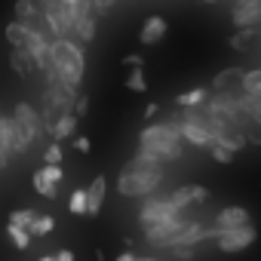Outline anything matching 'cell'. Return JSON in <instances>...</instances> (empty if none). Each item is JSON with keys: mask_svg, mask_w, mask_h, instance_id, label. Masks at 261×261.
<instances>
[{"mask_svg": "<svg viewBox=\"0 0 261 261\" xmlns=\"http://www.w3.org/2000/svg\"><path fill=\"white\" fill-rule=\"evenodd\" d=\"M62 157H65V151H62V145H59V142H56V145H49V148L43 151V163L62 166Z\"/></svg>", "mask_w": 261, "mask_h": 261, "instance_id": "33", "label": "cell"}, {"mask_svg": "<svg viewBox=\"0 0 261 261\" xmlns=\"http://www.w3.org/2000/svg\"><path fill=\"white\" fill-rule=\"evenodd\" d=\"M261 22V0H240L233 7V25L237 28H255Z\"/></svg>", "mask_w": 261, "mask_h": 261, "instance_id": "10", "label": "cell"}, {"mask_svg": "<svg viewBox=\"0 0 261 261\" xmlns=\"http://www.w3.org/2000/svg\"><path fill=\"white\" fill-rule=\"evenodd\" d=\"M157 111H160V108H157V105H148V108H145V117H148V120H151V117H154V114H157Z\"/></svg>", "mask_w": 261, "mask_h": 261, "instance_id": "43", "label": "cell"}, {"mask_svg": "<svg viewBox=\"0 0 261 261\" xmlns=\"http://www.w3.org/2000/svg\"><path fill=\"white\" fill-rule=\"evenodd\" d=\"M169 249H172V255H175L178 261H194V255H197L194 246H169Z\"/></svg>", "mask_w": 261, "mask_h": 261, "instance_id": "35", "label": "cell"}, {"mask_svg": "<svg viewBox=\"0 0 261 261\" xmlns=\"http://www.w3.org/2000/svg\"><path fill=\"white\" fill-rule=\"evenodd\" d=\"M139 261H160V258H139Z\"/></svg>", "mask_w": 261, "mask_h": 261, "instance_id": "46", "label": "cell"}, {"mask_svg": "<svg viewBox=\"0 0 261 261\" xmlns=\"http://www.w3.org/2000/svg\"><path fill=\"white\" fill-rule=\"evenodd\" d=\"M240 89L249 92V95H261V68H258V71H246Z\"/></svg>", "mask_w": 261, "mask_h": 261, "instance_id": "25", "label": "cell"}, {"mask_svg": "<svg viewBox=\"0 0 261 261\" xmlns=\"http://www.w3.org/2000/svg\"><path fill=\"white\" fill-rule=\"evenodd\" d=\"M10 68L16 71V77H28L37 71V62L28 46H10Z\"/></svg>", "mask_w": 261, "mask_h": 261, "instance_id": "13", "label": "cell"}, {"mask_svg": "<svg viewBox=\"0 0 261 261\" xmlns=\"http://www.w3.org/2000/svg\"><path fill=\"white\" fill-rule=\"evenodd\" d=\"M166 19L163 16H151V19H145V25H142V31H139V40L145 43V46H154V43H160L163 37H166Z\"/></svg>", "mask_w": 261, "mask_h": 261, "instance_id": "14", "label": "cell"}, {"mask_svg": "<svg viewBox=\"0 0 261 261\" xmlns=\"http://www.w3.org/2000/svg\"><path fill=\"white\" fill-rule=\"evenodd\" d=\"M56 258H59V261H74V252H71V249H62Z\"/></svg>", "mask_w": 261, "mask_h": 261, "instance_id": "41", "label": "cell"}, {"mask_svg": "<svg viewBox=\"0 0 261 261\" xmlns=\"http://www.w3.org/2000/svg\"><path fill=\"white\" fill-rule=\"evenodd\" d=\"M80 43H92L95 40V16H80L74 22V31H71Z\"/></svg>", "mask_w": 261, "mask_h": 261, "instance_id": "20", "label": "cell"}, {"mask_svg": "<svg viewBox=\"0 0 261 261\" xmlns=\"http://www.w3.org/2000/svg\"><path fill=\"white\" fill-rule=\"evenodd\" d=\"M188 227V221L178 215V218H169V221H157V224H145L142 230H145V240L148 243H154V246H172L178 237H181V230Z\"/></svg>", "mask_w": 261, "mask_h": 261, "instance_id": "5", "label": "cell"}, {"mask_svg": "<svg viewBox=\"0 0 261 261\" xmlns=\"http://www.w3.org/2000/svg\"><path fill=\"white\" fill-rule=\"evenodd\" d=\"M43 22L53 34V40H56V37H68L74 31L77 19H74V10H71L68 0H53L49 7H43Z\"/></svg>", "mask_w": 261, "mask_h": 261, "instance_id": "4", "label": "cell"}, {"mask_svg": "<svg viewBox=\"0 0 261 261\" xmlns=\"http://www.w3.org/2000/svg\"><path fill=\"white\" fill-rule=\"evenodd\" d=\"M28 22H22V19H13L7 28H4V37H7V43L10 46H25V40H28Z\"/></svg>", "mask_w": 261, "mask_h": 261, "instance_id": "18", "label": "cell"}, {"mask_svg": "<svg viewBox=\"0 0 261 261\" xmlns=\"http://www.w3.org/2000/svg\"><path fill=\"white\" fill-rule=\"evenodd\" d=\"M252 37H255V28H240V31L230 37V46H233V49H249Z\"/></svg>", "mask_w": 261, "mask_h": 261, "instance_id": "31", "label": "cell"}, {"mask_svg": "<svg viewBox=\"0 0 261 261\" xmlns=\"http://www.w3.org/2000/svg\"><path fill=\"white\" fill-rule=\"evenodd\" d=\"M240 101H243V111L249 114V117H255V120H261V95H240Z\"/></svg>", "mask_w": 261, "mask_h": 261, "instance_id": "30", "label": "cell"}, {"mask_svg": "<svg viewBox=\"0 0 261 261\" xmlns=\"http://www.w3.org/2000/svg\"><path fill=\"white\" fill-rule=\"evenodd\" d=\"M169 200H172L178 209H188L191 203H206V200H209V191H206L203 185H181V188H175V191L169 194Z\"/></svg>", "mask_w": 261, "mask_h": 261, "instance_id": "11", "label": "cell"}, {"mask_svg": "<svg viewBox=\"0 0 261 261\" xmlns=\"http://www.w3.org/2000/svg\"><path fill=\"white\" fill-rule=\"evenodd\" d=\"M0 142L7 145L10 157H19V154H25V148L31 145V142L25 139L22 126L16 123V117H13V114H0Z\"/></svg>", "mask_w": 261, "mask_h": 261, "instance_id": "6", "label": "cell"}, {"mask_svg": "<svg viewBox=\"0 0 261 261\" xmlns=\"http://www.w3.org/2000/svg\"><path fill=\"white\" fill-rule=\"evenodd\" d=\"M233 157H237V148L233 145H224V142H215L212 145V160L215 163H233Z\"/></svg>", "mask_w": 261, "mask_h": 261, "instance_id": "26", "label": "cell"}, {"mask_svg": "<svg viewBox=\"0 0 261 261\" xmlns=\"http://www.w3.org/2000/svg\"><path fill=\"white\" fill-rule=\"evenodd\" d=\"M34 218H37L34 209H13L10 212V224H16V227H31Z\"/></svg>", "mask_w": 261, "mask_h": 261, "instance_id": "29", "label": "cell"}, {"mask_svg": "<svg viewBox=\"0 0 261 261\" xmlns=\"http://www.w3.org/2000/svg\"><path fill=\"white\" fill-rule=\"evenodd\" d=\"M37 172H40V175H43L46 181H53V185H59V181H62V175H65V172H62V166H53V163H46V166H40Z\"/></svg>", "mask_w": 261, "mask_h": 261, "instance_id": "34", "label": "cell"}, {"mask_svg": "<svg viewBox=\"0 0 261 261\" xmlns=\"http://www.w3.org/2000/svg\"><path fill=\"white\" fill-rule=\"evenodd\" d=\"M126 89H133V92H145V89H148V80H145L142 68H136L133 74L126 77Z\"/></svg>", "mask_w": 261, "mask_h": 261, "instance_id": "32", "label": "cell"}, {"mask_svg": "<svg viewBox=\"0 0 261 261\" xmlns=\"http://www.w3.org/2000/svg\"><path fill=\"white\" fill-rule=\"evenodd\" d=\"M53 68H56L59 80L80 86L83 74H86V59H83L80 43H74L71 37H56L53 40Z\"/></svg>", "mask_w": 261, "mask_h": 261, "instance_id": "3", "label": "cell"}, {"mask_svg": "<svg viewBox=\"0 0 261 261\" xmlns=\"http://www.w3.org/2000/svg\"><path fill=\"white\" fill-rule=\"evenodd\" d=\"M117 261H139L133 252H123V255H117Z\"/></svg>", "mask_w": 261, "mask_h": 261, "instance_id": "42", "label": "cell"}, {"mask_svg": "<svg viewBox=\"0 0 261 261\" xmlns=\"http://www.w3.org/2000/svg\"><path fill=\"white\" fill-rule=\"evenodd\" d=\"M160 181H163V163L139 151L123 166V172L117 178V191L123 197H148Z\"/></svg>", "mask_w": 261, "mask_h": 261, "instance_id": "1", "label": "cell"}, {"mask_svg": "<svg viewBox=\"0 0 261 261\" xmlns=\"http://www.w3.org/2000/svg\"><path fill=\"white\" fill-rule=\"evenodd\" d=\"M105 191H108L105 175H95L92 185L86 188V197H89V212H86V215H98V209H101V203H105Z\"/></svg>", "mask_w": 261, "mask_h": 261, "instance_id": "17", "label": "cell"}, {"mask_svg": "<svg viewBox=\"0 0 261 261\" xmlns=\"http://www.w3.org/2000/svg\"><path fill=\"white\" fill-rule=\"evenodd\" d=\"M181 129L175 120H163V123H151L139 133V151L160 160V163H169V160H178L181 157Z\"/></svg>", "mask_w": 261, "mask_h": 261, "instance_id": "2", "label": "cell"}, {"mask_svg": "<svg viewBox=\"0 0 261 261\" xmlns=\"http://www.w3.org/2000/svg\"><path fill=\"white\" fill-rule=\"evenodd\" d=\"M7 237L13 240V246L22 252V249H28V243H31V230L28 227H16V224H7Z\"/></svg>", "mask_w": 261, "mask_h": 261, "instance_id": "24", "label": "cell"}, {"mask_svg": "<svg viewBox=\"0 0 261 261\" xmlns=\"http://www.w3.org/2000/svg\"><path fill=\"white\" fill-rule=\"evenodd\" d=\"M243 136H246V142H252V145H261V120H255V117H246V120H243Z\"/></svg>", "mask_w": 261, "mask_h": 261, "instance_id": "27", "label": "cell"}, {"mask_svg": "<svg viewBox=\"0 0 261 261\" xmlns=\"http://www.w3.org/2000/svg\"><path fill=\"white\" fill-rule=\"evenodd\" d=\"M74 145H77V151H80V154H89V148H92V145H89V139H83V136H80Z\"/></svg>", "mask_w": 261, "mask_h": 261, "instance_id": "38", "label": "cell"}, {"mask_svg": "<svg viewBox=\"0 0 261 261\" xmlns=\"http://www.w3.org/2000/svg\"><path fill=\"white\" fill-rule=\"evenodd\" d=\"M7 163H10V151H7L4 142H0V169H7Z\"/></svg>", "mask_w": 261, "mask_h": 261, "instance_id": "37", "label": "cell"}, {"mask_svg": "<svg viewBox=\"0 0 261 261\" xmlns=\"http://www.w3.org/2000/svg\"><path fill=\"white\" fill-rule=\"evenodd\" d=\"M31 185H34V191H37V194H43V197H49V200L59 194V188H56L53 181H46L40 172H34V175H31Z\"/></svg>", "mask_w": 261, "mask_h": 261, "instance_id": "28", "label": "cell"}, {"mask_svg": "<svg viewBox=\"0 0 261 261\" xmlns=\"http://www.w3.org/2000/svg\"><path fill=\"white\" fill-rule=\"evenodd\" d=\"M86 111H89V98H86V95H80V98H77V105H74V114H77V117H86Z\"/></svg>", "mask_w": 261, "mask_h": 261, "instance_id": "36", "label": "cell"}, {"mask_svg": "<svg viewBox=\"0 0 261 261\" xmlns=\"http://www.w3.org/2000/svg\"><path fill=\"white\" fill-rule=\"evenodd\" d=\"M37 4H40V7H49V4H53V0H37Z\"/></svg>", "mask_w": 261, "mask_h": 261, "instance_id": "45", "label": "cell"}, {"mask_svg": "<svg viewBox=\"0 0 261 261\" xmlns=\"http://www.w3.org/2000/svg\"><path fill=\"white\" fill-rule=\"evenodd\" d=\"M40 261H59V258H56V255H43Z\"/></svg>", "mask_w": 261, "mask_h": 261, "instance_id": "44", "label": "cell"}, {"mask_svg": "<svg viewBox=\"0 0 261 261\" xmlns=\"http://www.w3.org/2000/svg\"><path fill=\"white\" fill-rule=\"evenodd\" d=\"M123 65H129V68H142V56H126Z\"/></svg>", "mask_w": 261, "mask_h": 261, "instance_id": "39", "label": "cell"}, {"mask_svg": "<svg viewBox=\"0 0 261 261\" xmlns=\"http://www.w3.org/2000/svg\"><path fill=\"white\" fill-rule=\"evenodd\" d=\"M28 230H31V237H46V233L56 230V218H53V215H37Z\"/></svg>", "mask_w": 261, "mask_h": 261, "instance_id": "23", "label": "cell"}, {"mask_svg": "<svg viewBox=\"0 0 261 261\" xmlns=\"http://www.w3.org/2000/svg\"><path fill=\"white\" fill-rule=\"evenodd\" d=\"M68 4H74V0H68Z\"/></svg>", "mask_w": 261, "mask_h": 261, "instance_id": "48", "label": "cell"}, {"mask_svg": "<svg viewBox=\"0 0 261 261\" xmlns=\"http://www.w3.org/2000/svg\"><path fill=\"white\" fill-rule=\"evenodd\" d=\"M206 4H215V0H206Z\"/></svg>", "mask_w": 261, "mask_h": 261, "instance_id": "47", "label": "cell"}, {"mask_svg": "<svg viewBox=\"0 0 261 261\" xmlns=\"http://www.w3.org/2000/svg\"><path fill=\"white\" fill-rule=\"evenodd\" d=\"M68 209H71L74 215H86V212H89V197H86V188H77V191L71 194Z\"/></svg>", "mask_w": 261, "mask_h": 261, "instance_id": "22", "label": "cell"}, {"mask_svg": "<svg viewBox=\"0 0 261 261\" xmlns=\"http://www.w3.org/2000/svg\"><path fill=\"white\" fill-rule=\"evenodd\" d=\"M178 206L169 200V197H163V200H148L145 206H142V212H139V221H142V227L145 224H157V221H169V218H178Z\"/></svg>", "mask_w": 261, "mask_h": 261, "instance_id": "8", "label": "cell"}, {"mask_svg": "<svg viewBox=\"0 0 261 261\" xmlns=\"http://www.w3.org/2000/svg\"><path fill=\"white\" fill-rule=\"evenodd\" d=\"M77 114H62L56 123H53V129H49V133H53V139L56 142H62V139H68V136H74V129H77Z\"/></svg>", "mask_w": 261, "mask_h": 261, "instance_id": "19", "label": "cell"}, {"mask_svg": "<svg viewBox=\"0 0 261 261\" xmlns=\"http://www.w3.org/2000/svg\"><path fill=\"white\" fill-rule=\"evenodd\" d=\"M114 4H117V0H95V10H98V13H105V10H111Z\"/></svg>", "mask_w": 261, "mask_h": 261, "instance_id": "40", "label": "cell"}, {"mask_svg": "<svg viewBox=\"0 0 261 261\" xmlns=\"http://www.w3.org/2000/svg\"><path fill=\"white\" fill-rule=\"evenodd\" d=\"M255 240H258V230H255L252 224H246V227H237V230H221L215 243H218L221 252H243V249H249Z\"/></svg>", "mask_w": 261, "mask_h": 261, "instance_id": "9", "label": "cell"}, {"mask_svg": "<svg viewBox=\"0 0 261 261\" xmlns=\"http://www.w3.org/2000/svg\"><path fill=\"white\" fill-rule=\"evenodd\" d=\"M243 74H246V71H240V68H224V71L212 80V89H215V92H237V86L243 83Z\"/></svg>", "mask_w": 261, "mask_h": 261, "instance_id": "16", "label": "cell"}, {"mask_svg": "<svg viewBox=\"0 0 261 261\" xmlns=\"http://www.w3.org/2000/svg\"><path fill=\"white\" fill-rule=\"evenodd\" d=\"M206 98H209V92L200 86V89H191V92H181L175 101H178V108H200V105H206Z\"/></svg>", "mask_w": 261, "mask_h": 261, "instance_id": "21", "label": "cell"}, {"mask_svg": "<svg viewBox=\"0 0 261 261\" xmlns=\"http://www.w3.org/2000/svg\"><path fill=\"white\" fill-rule=\"evenodd\" d=\"M13 10H16V19L28 22V25H34V28H37V22L43 19V7L37 4V0H16Z\"/></svg>", "mask_w": 261, "mask_h": 261, "instance_id": "15", "label": "cell"}, {"mask_svg": "<svg viewBox=\"0 0 261 261\" xmlns=\"http://www.w3.org/2000/svg\"><path fill=\"white\" fill-rule=\"evenodd\" d=\"M13 117H16V123L22 126V133H25V139H28L31 145L43 136V129H46L43 114H37L28 101H19V105H16V111H13Z\"/></svg>", "mask_w": 261, "mask_h": 261, "instance_id": "7", "label": "cell"}, {"mask_svg": "<svg viewBox=\"0 0 261 261\" xmlns=\"http://www.w3.org/2000/svg\"><path fill=\"white\" fill-rule=\"evenodd\" d=\"M215 224H218V230H237V227H246L252 221H249V212L243 206H224L215 215Z\"/></svg>", "mask_w": 261, "mask_h": 261, "instance_id": "12", "label": "cell"}]
</instances>
